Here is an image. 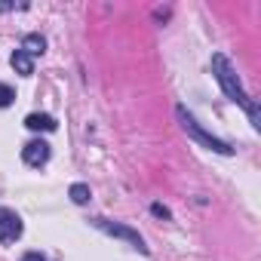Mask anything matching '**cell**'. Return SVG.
I'll use <instances>...</instances> for the list:
<instances>
[{
  "instance_id": "cell-1",
  "label": "cell",
  "mask_w": 261,
  "mask_h": 261,
  "mask_svg": "<svg viewBox=\"0 0 261 261\" xmlns=\"http://www.w3.org/2000/svg\"><path fill=\"white\" fill-rule=\"evenodd\" d=\"M212 71H215V80L221 83V89L227 92V98L246 108V114L252 117V126H261L258 108H255V105L249 101V95H246V92H243V86H240V77H237V71L230 68V62H227V59H224L221 53H215V56H212Z\"/></svg>"
},
{
  "instance_id": "cell-2",
  "label": "cell",
  "mask_w": 261,
  "mask_h": 261,
  "mask_svg": "<svg viewBox=\"0 0 261 261\" xmlns=\"http://www.w3.org/2000/svg\"><path fill=\"white\" fill-rule=\"evenodd\" d=\"M175 114H178V120H181V126H185V133H188L191 139H197V142H200V145H206L209 151H218V154H233V148H230L227 142H221V139H212L209 133H203V129L197 126V120H194V117H191V114H188L181 105L175 108Z\"/></svg>"
},
{
  "instance_id": "cell-3",
  "label": "cell",
  "mask_w": 261,
  "mask_h": 261,
  "mask_svg": "<svg viewBox=\"0 0 261 261\" xmlns=\"http://www.w3.org/2000/svg\"><path fill=\"white\" fill-rule=\"evenodd\" d=\"M22 237V218L13 209H0V243H16Z\"/></svg>"
},
{
  "instance_id": "cell-4",
  "label": "cell",
  "mask_w": 261,
  "mask_h": 261,
  "mask_svg": "<svg viewBox=\"0 0 261 261\" xmlns=\"http://www.w3.org/2000/svg\"><path fill=\"white\" fill-rule=\"evenodd\" d=\"M95 224H98L105 233H111V237H123V240H129V243H133L136 249H142V252H145V240H142L136 230H129V227H123V224H111V221H105V218H98Z\"/></svg>"
},
{
  "instance_id": "cell-5",
  "label": "cell",
  "mask_w": 261,
  "mask_h": 261,
  "mask_svg": "<svg viewBox=\"0 0 261 261\" xmlns=\"http://www.w3.org/2000/svg\"><path fill=\"white\" fill-rule=\"evenodd\" d=\"M22 157H25L28 166H43L49 160V145L46 142H28L25 151H22Z\"/></svg>"
},
{
  "instance_id": "cell-6",
  "label": "cell",
  "mask_w": 261,
  "mask_h": 261,
  "mask_svg": "<svg viewBox=\"0 0 261 261\" xmlns=\"http://www.w3.org/2000/svg\"><path fill=\"white\" fill-rule=\"evenodd\" d=\"M25 126L34 129V133H53L59 123H56V117H49V114H28V117H25Z\"/></svg>"
},
{
  "instance_id": "cell-7",
  "label": "cell",
  "mask_w": 261,
  "mask_h": 261,
  "mask_svg": "<svg viewBox=\"0 0 261 261\" xmlns=\"http://www.w3.org/2000/svg\"><path fill=\"white\" fill-rule=\"evenodd\" d=\"M43 49H46V40H43L40 34H28V37L22 40V53H25V56H40Z\"/></svg>"
},
{
  "instance_id": "cell-8",
  "label": "cell",
  "mask_w": 261,
  "mask_h": 261,
  "mask_svg": "<svg viewBox=\"0 0 261 261\" xmlns=\"http://www.w3.org/2000/svg\"><path fill=\"white\" fill-rule=\"evenodd\" d=\"M10 62H13V68H16V71H19V74H25V77H28V74H31V71H34V62H31V56H25V53H22V49H16V53H13V59H10Z\"/></svg>"
},
{
  "instance_id": "cell-9",
  "label": "cell",
  "mask_w": 261,
  "mask_h": 261,
  "mask_svg": "<svg viewBox=\"0 0 261 261\" xmlns=\"http://www.w3.org/2000/svg\"><path fill=\"white\" fill-rule=\"evenodd\" d=\"M71 200L83 206V203L89 200V188H86V185H74V188H71Z\"/></svg>"
},
{
  "instance_id": "cell-10",
  "label": "cell",
  "mask_w": 261,
  "mask_h": 261,
  "mask_svg": "<svg viewBox=\"0 0 261 261\" xmlns=\"http://www.w3.org/2000/svg\"><path fill=\"white\" fill-rule=\"evenodd\" d=\"M13 98H16V92H13L10 86H4V83H0V108H7V105H13Z\"/></svg>"
},
{
  "instance_id": "cell-11",
  "label": "cell",
  "mask_w": 261,
  "mask_h": 261,
  "mask_svg": "<svg viewBox=\"0 0 261 261\" xmlns=\"http://www.w3.org/2000/svg\"><path fill=\"white\" fill-rule=\"evenodd\" d=\"M151 212H154V215H160V218H169V209H166V206H160V203H154V206H151Z\"/></svg>"
},
{
  "instance_id": "cell-12",
  "label": "cell",
  "mask_w": 261,
  "mask_h": 261,
  "mask_svg": "<svg viewBox=\"0 0 261 261\" xmlns=\"http://www.w3.org/2000/svg\"><path fill=\"white\" fill-rule=\"evenodd\" d=\"M22 261H46V258H43V255H37V252H28Z\"/></svg>"
}]
</instances>
